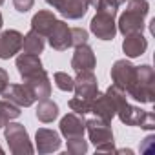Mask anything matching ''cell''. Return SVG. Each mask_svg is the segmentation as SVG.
<instances>
[{
  "label": "cell",
  "instance_id": "484cf974",
  "mask_svg": "<svg viewBox=\"0 0 155 155\" xmlns=\"http://www.w3.org/2000/svg\"><path fill=\"white\" fill-rule=\"evenodd\" d=\"M68 151L73 153V155H82V153L88 151V142L84 140V137L69 139V140H68Z\"/></svg>",
  "mask_w": 155,
  "mask_h": 155
},
{
  "label": "cell",
  "instance_id": "30bf717a",
  "mask_svg": "<svg viewBox=\"0 0 155 155\" xmlns=\"http://www.w3.org/2000/svg\"><path fill=\"white\" fill-rule=\"evenodd\" d=\"M73 91H75V97L93 99L99 91V82H97V77L93 75V71H79V77L75 79Z\"/></svg>",
  "mask_w": 155,
  "mask_h": 155
},
{
  "label": "cell",
  "instance_id": "7402d4cb",
  "mask_svg": "<svg viewBox=\"0 0 155 155\" xmlns=\"http://www.w3.org/2000/svg\"><path fill=\"white\" fill-rule=\"evenodd\" d=\"M20 117V108L9 101H0V130H2L8 122H11L13 119Z\"/></svg>",
  "mask_w": 155,
  "mask_h": 155
},
{
  "label": "cell",
  "instance_id": "f546056e",
  "mask_svg": "<svg viewBox=\"0 0 155 155\" xmlns=\"http://www.w3.org/2000/svg\"><path fill=\"white\" fill-rule=\"evenodd\" d=\"M46 2H48L49 6H53V8L57 9V6H58V2H60V0H46Z\"/></svg>",
  "mask_w": 155,
  "mask_h": 155
},
{
  "label": "cell",
  "instance_id": "d6986e66",
  "mask_svg": "<svg viewBox=\"0 0 155 155\" xmlns=\"http://www.w3.org/2000/svg\"><path fill=\"white\" fill-rule=\"evenodd\" d=\"M44 46H46L44 35H40V33L35 31V29H31V31L24 37V42H22L24 53H31V55H40V53L44 51Z\"/></svg>",
  "mask_w": 155,
  "mask_h": 155
},
{
  "label": "cell",
  "instance_id": "cb8c5ba5",
  "mask_svg": "<svg viewBox=\"0 0 155 155\" xmlns=\"http://www.w3.org/2000/svg\"><path fill=\"white\" fill-rule=\"evenodd\" d=\"M53 79H55V84L60 91H73V86H75V81L71 79V77L64 71H57L53 75Z\"/></svg>",
  "mask_w": 155,
  "mask_h": 155
},
{
  "label": "cell",
  "instance_id": "e0dca14e",
  "mask_svg": "<svg viewBox=\"0 0 155 155\" xmlns=\"http://www.w3.org/2000/svg\"><path fill=\"white\" fill-rule=\"evenodd\" d=\"M90 113H95L99 119L111 122V119L115 117V106L111 102V99L106 93H99L91 99V106H90Z\"/></svg>",
  "mask_w": 155,
  "mask_h": 155
},
{
  "label": "cell",
  "instance_id": "52a82bcc",
  "mask_svg": "<svg viewBox=\"0 0 155 155\" xmlns=\"http://www.w3.org/2000/svg\"><path fill=\"white\" fill-rule=\"evenodd\" d=\"M6 140L9 144V151L15 155H24V153H33L35 148L29 142V135L26 128L18 122H8L6 124Z\"/></svg>",
  "mask_w": 155,
  "mask_h": 155
},
{
  "label": "cell",
  "instance_id": "277c9868",
  "mask_svg": "<svg viewBox=\"0 0 155 155\" xmlns=\"http://www.w3.org/2000/svg\"><path fill=\"white\" fill-rule=\"evenodd\" d=\"M115 115H119L120 122L128 124V126H140L144 130H153L155 128V115L151 111H144L137 106L128 104L126 99L119 102Z\"/></svg>",
  "mask_w": 155,
  "mask_h": 155
},
{
  "label": "cell",
  "instance_id": "ba28073f",
  "mask_svg": "<svg viewBox=\"0 0 155 155\" xmlns=\"http://www.w3.org/2000/svg\"><path fill=\"white\" fill-rule=\"evenodd\" d=\"M90 28H91V33L101 40H113L117 33L115 17L110 13H102V11H97V15L91 18Z\"/></svg>",
  "mask_w": 155,
  "mask_h": 155
},
{
  "label": "cell",
  "instance_id": "836d02e7",
  "mask_svg": "<svg viewBox=\"0 0 155 155\" xmlns=\"http://www.w3.org/2000/svg\"><path fill=\"white\" fill-rule=\"evenodd\" d=\"M2 151H4V150H2V146H0V153H2Z\"/></svg>",
  "mask_w": 155,
  "mask_h": 155
},
{
  "label": "cell",
  "instance_id": "f1b7e54d",
  "mask_svg": "<svg viewBox=\"0 0 155 155\" xmlns=\"http://www.w3.org/2000/svg\"><path fill=\"white\" fill-rule=\"evenodd\" d=\"M8 84H9V75L4 68H0V95H2V91L6 90Z\"/></svg>",
  "mask_w": 155,
  "mask_h": 155
},
{
  "label": "cell",
  "instance_id": "4fadbf2b",
  "mask_svg": "<svg viewBox=\"0 0 155 155\" xmlns=\"http://www.w3.org/2000/svg\"><path fill=\"white\" fill-rule=\"evenodd\" d=\"M86 131V120L84 115L79 113H68L66 117H62L60 120V133L69 140V139H79L84 137Z\"/></svg>",
  "mask_w": 155,
  "mask_h": 155
},
{
  "label": "cell",
  "instance_id": "2e32d148",
  "mask_svg": "<svg viewBox=\"0 0 155 155\" xmlns=\"http://www.w3.org/2000/svg\"><path fill=\"white\" fill-rule=\"evenodd\" d=\"M90 8V0H60L57 9L62 17L69 20H79L86 15Z\"/></svg>",
  "mask_w": 155,
  "mask_h": 155
},
{
  "label": "cell",
  "instance_id": "d4e9b609",
  "mask_svg": "<svg viewBox=\"0 0 155 155\" xmlns=\"http://www.w3.org/2000/svg\"><path fill=\"white\" fill-rule=\"evenodd\" d=\"M90 106H91V99H81V97H73L69 101V108L73 113L79 115H86L90 113Z\"/></svg>",
  "mask_w": 155,
  "mask_h": 155
},
{
  "label": "cell",
  "instance_id": "d6a6232c",
  "mask_svg": "<svg viewBox=\"0 0 155 155\" xmlns=\"http://www.w3.org/2000/svg\"><path fill=\"white\" fill-rule=\"evenodd\" d=\"M2 4H4V0H0V6H2Z\"/></svg>",
  "mask_w": 155,
  "mask_h": 155
},
{
  "label": "cell",
  "instance_id": "6da1fadb",
  "mask_svg": "<svg viewBox=\"0 0 155 155\" xmlns=\"http://www.w3.org/2000/svg\"><path fill=\"white\" fill-rule=\"evenodd\" d=\"M17 68L20 77L24 79V84L31 90L35 101H42L51 95V84H49L46 69L42 68L38 55L22 53L17 58Z\"/></svg>",
  "mask_w": 155,
  "mask_h": 155
},
{
  "label": "cell",
  "instance_id": "44dd1931",
  "mask_svg": "<svg viewBox=\"0 0 155 155\" xmlns=\"http://www.w3.org/2000/svg\"><path fill=\"white\" fill-rule=\"evenodd\" d=\"M57 117H58V106L49 99H42L37 106V119L44 124H49Z\"/></svg>",
  "mask_w": 155,
  "mask_h": 155
},
{
  "label": "cell",
  "instance_id": "9c48e42d",
  "mask_svg": "<svg viewBox=\"0 0 155 155\" xmlns=\"http://www.w3.org/2000/svg\"><path fill=\"white\" fill-rule=\"evenodd\" d=\"M46 37H48L49 46L57 51H66L68 48H71V29L62 20H55L53 28L49 29Z\"/></svg>",
  "mask_w": 155,
  "mask_h": 155
},
{
  "label": "cell",
  "instance_id": "4dcf8cb0",
  "mask_svg": "<svg viewBox=\"0 0 155 155\" xmlns=\"http://www.w3.org/2000/svg\"><path fill=\"white\" fill-rule=\"evenodd\" d=\"M2 24H4V20H2V13H0V29H2Z\"/></svg>",
  "mask_w": 155,
  "mask_h": 155
},
{
  "label": "cell",
  "instance_id": "83f0119b",
  "mask_svg": "<svg viewBox=\"0 0 155 155\" xmlns=\"http://www.w3.org/2000/svg\"><path fill=\"white\" fill-rule=\"evenodd\" d=\"M33 4H35V0H13V6H15V9H17L18 13L29 11V9L33 8Z\"/></svg>",
  "mask_w": 155,
  "mask_h": 155
},
{
  "label": "cell",
  "instance_id": "3957f363",
  "mask_svg": "<svg viewBox=\"0 0 155 155\" xmlns=\"http://www.w3.org/2000/svg\"><path fill=\"white\" fill-rule=\"evenodd\" d=\"M86 131L90 135V140L97 148V151H115V142H113V131L108 120L102 119H91L86 120Z\"/></svg>",
  "mask_w": 155,
  "mask_h": 155
},
{
  "label": "cell",
  "instance_id": "1f68e13d",
  "mask_svg": "<svg viewBox=\"0 0 155 155\" xmlns=\"http://www.w3.org/2000/svg\"><path fill=\"white\" fill-rule=\"evenodd\" d=\"M115 2H117V4L120 6V4H124V2H126V0H115Z\"/></svg>",
  "mask_w": 155,
  "mask_h": 155
},
{
  "label": "cell",
  "instance_id": "ffe728a7",
  "mask_svg": "<svg viewBox=\"0 0 155 155\" xmlns=\"http://www.w3.org/2000/svg\"><path fill=\"white\" fill-rule=\"evenodd\" d=\"M55 15L51 13V11H38L33 18H31V29H35V31H38L40 35H48L49 33V29L53 28V24H55Z\"/></svg>",
  "mask_w": 155,
  "mask_h": 155
},
{
  "label": "cell",
  "instance_id": "7a4b0ae2",
  "mask_svg": "<svg viewBox=\"0 0 155 155\" xmlns=\"http://www.w3.org/2000/svg\"><path fill=\"white\" fill-rule=\"evenodd\" d=\"M148 2L146 0H128V9L119 18V31L126 37L131 33H142L144 18L148 15Z\"/></svg>",
  "mask_w": 155,
  "mask_h": 155
},
{
  "label": "cell",
  "instance_id": "ac0fdd59",
  "mask_svg": "<svg viewBox=\"0 0 155 155\" xmlns=\"http://www.w3.org/2000/svg\"><path fill=\"white\" fill-rule=\"evenodd\" d=\"M148 48V40L144 38L142 33H131V35H126L124 42H122V49L128 57L135 58V57H140Z\"/></svg>",
  "mask_w": 155,
  "mask_h": 155
},
{
  "label": "cell",
  "instance_id": "5bb4252c",
  "mask_svg": "<svg viewBox=\"0 0 155 155\" xmlns=\"http://www.w3.org/2000/svg\"><path fill=\"white\" fill-rule=\"evenodd\" d=\"M95 64H97L95 53L88 44H82V46L75 48V53H73V58H71V68L77 73L79 71H93Z\"/></svg>",
  "mask_w": 155,
  "mask_h": 155
},
{
  "label": "cell",
  "instance_id": "8fae6325",
  "mask_svg": "<svg viewBox=\"0 0 155 155\" xmlns=\"http://www.w3.org/2000/svg\"><path fill=\"white\" fill-rule=\"evenodd\" d=\"M24 37L17 29H6L0 33V58H11L22 49Z\"/></svg>",
  "mask_w": 155,
  "mask_h": 155
},
{
  "label": "cell",
  "instance_id": "603a6c76",
  "mask_svg": "<svg viewBox=\"0 0 155 155\" xmlns=\"http://www.w3.org/2000/svg\"><path fill=\"white\" fill-rule=\"evenodd\" d=\"M90 6H93L97 11H102V13H110V15H117V9H119V4L115 0H90Z\"/></svg>",
  "mask_w": 155,
  "mask_h": 155
},
{
  "label": "cell",
  "instance_id": "4316f807",
  "mask_svg": "<svg viewBox=\"0 0 155 155\" xmlns=\"http://www.w3.org/2000/svg\"><path fill=\"white\" fill-rule=\"evenodd\" d=\"M88 44V31L82 28H73L71 29V46H82Z\"/></svg>",
  "mask_w": 155,
  "mask_h": 155
},
{
  "label": "cell",
  "instance_id": "7c38bea8",
  "mask_svg": "<svg viewBox=\"0 0 155 155\" xmlns=\"http://www.w3.org/2000/svg\"><path fill=\"white\" fill-rule=\"evenodd\" d=\"M2 97L9 102L17 104L18 108H29L35 102V97L26 84H8L6 90L2 91Z\"/></svg>",
  "mask_w": 155,
  "mask_h": 155
},
{
  "label": "cell",
  "instance_id": "5b68a950",
  "mask_svg": "<svg viewBox=\"0 0 155 155\" xmlns=\"http://www.w3.org/2000/svg\"><path fill=\"white\" fill-rule=\"evenodd\" d=\"M139 79V66H133L128 60H117L111 68V81L117 88H120L126 95L131 93Z\"/></svg>",
  "mask_w": 155,
  "mask_h": 155
},
{
  "label": "cell",
  "instance_id": "9a60e30c",
  "mask_svg": "<svg viewBox=\"0 0 155 155\" xmlns=\"http://www.w3.org/2000/svg\"><path fill=\"white\" fill-rule=\"evenodd\" d=\"M35 140H37V151L38 153H51V151H57L62 144L60 137L57 131L49 130V128H40L35 135Z\"/></svg>",
  "mask_w": 155,
  "mask_h": 155
},
{
  "label": "cell",
  "instance_id": "8992f818",
  "mask_svg": "<svg viewBox=\"0 0 155 155\" xmlns=\"http://www.w3.org/2000/svg\"><path fill=\"white\" fill-rule=\"evenodd\" d=\"M131 99L139 101V102H153L155 97V71L151 66L144 64L139 66V79L135 88L130 93Z\"/></svg>",
  "mask_w": 155,
  "mask_h": 155
}]
</instances>
